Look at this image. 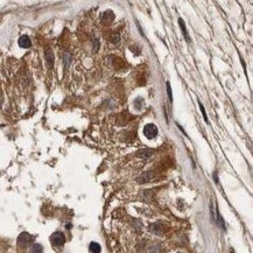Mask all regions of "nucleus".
<instances>
[{
  "instance_id": "nucleus-1",
  "label": "nucleus",
  "mask_w": 253,
  "mask_h": 253,
  "mask_svg": "<svg viewBox=\"0 0 253 253\" xmlns=\"http://www.w3.org/2000/svg\"><path fill=\"white\" fill-rule=\"evenodd\" d=\"M50 241H52V244L56 247H58V246H62V245L65 243V236L62 233V232H55V233H53L52 237H50Z\"/></svg>"
},
{
  "instance_id": "nucleus-2",
  "label": "nucleus",
  "mask_w": 253,
  "mask_h": 253,
  "mask_svg": "<svg viewBox=\"0 0 253 253\" xmlns=\"http://www.w3.org/2000/svg\"><path fill=\"white\" fill-rule=\"evenodd\" d=\"M144 134L147 139H154L158 135V127L154 124H147L144 127Z\"/></svg>"
},
{
  "instance_id": "nucleus-3",
  "label": "nucleus",
  "mask_w": 253,
  "mask_h": 253,
  "mask_svg": "<svg viewBox=\"0 0 253 253\" xmlns=\"http://www.w3.org/2000/svg\"><path fill=\"white\" fill-rule=\"evenodd\" d=\"M32 241H33V237L30 236L29 233H27V232L21 233L19 236V238H18V244H19L20 247H27Z\"/></svg>"
},
{
  "instance_id": "nucleus-4",
  "label": "nucleus",
  "mask_w": 253,
  "mask_h": 253,
  "mask_svg": "<svg viewBox=\"0 0 253 253\" xmlns=\"http://www.w3.org/2000/svg\"><path fill=\"white\" fill-rule=\"evenodd\" d=\"M19 46L21 48H29L30 44H32V42H30V39L27 36V35H22L21 38L19 39Z\"/></svg>"
},
{
  "instance_id": "nucleus-5",
  "label": "nucleus",
  "mask_w": 253,
  "mask_h": 253,
  "mask_svg": "<svg viewBox=\"0 0 253 253\" xmlns=\"http://www.w3.org/2000/svg\"><path fill=\"white\" fill-rule=\"evenodd\" d=\"M46 61H47V64L49 68H53L54 65V54L50 49H46Z\"/></svg>"
},
{
  "instance_id": "nucleus-6",
  "label": "nucleus",
  "mask_w": 253,
  "mask_h": 253,
  "mask_svg": "<svg viewBox=\"0 0 253 253\" xmlns=\"http://www.w3.org/2000/svg\"><path fill=\"white\" fill-rule=\"evenodd\" d=\"M152 154H153V150L152 149H140L137 153V156H139V158H146L147 159V158H150Z\"/></svg>"
},
{
  "instance_id": "nucleus-7",
  "label": "nucleus",
  "mask_w": 253,
  "mask_h": 253,
  "mask_svg": "<svg viewBox=\"0 0 253 253\" xmlns=\"http://www.w3.org/2000/svg\"><path fill=\"white\" fill-rule=\"evenodd\" d=\"M150 231L153 232V233L160 235V233H161V231H162V227H161V225H160L159 223H155V224H153V225L150 226Z\"/></svg>"
},
{
  "instance_id": "nucleus-8",
  "label": "nucleus",
  "mask_w": 253,
  "mask_h": 253,
  "mask_svg": "<svg viewBox=\"0 0 253 253\" xmlns=\"http://www.w3.org/2000/svg\"><path fill=\"white\" fill-rule=\"evenodd\" d=\"M43 252V247L42 245L40 244H34L30 247V253H42Z\"/></svg>"
},
{
  "instance_id": "nucleus-9",
  "label": "nucleus",
  "mask_w": 253,
  "mask_h": 253,
  "mask_svg": "<svg viewBox=\"0 0 253 253\" xmlns=\"http://www.w3.org/2000/svg\"><path fill=\"white\" fill-rule=\"evenodd\" d=\"M179 23H180V27H181V29H182V32H183V35H185V40H187L188 42H190V39H189V36H188V32H187V29H185V22H183V20H182V19H180V20H179Z\"/></svg>"
},
{
  "instance_id": "nucleus-10",
  "label": "nucleus",
  "mask_w": 253,
  "mask_h": 253,
  "mask_svg": "<svg viewBox=\"0 0 253 253\" xmlns=\"http://www.w3.org/2000/svg\"><path fill=\"white\" fill-rule=\"evenodd\" d=\"M90 251L92 253H99L100 252V245L97 243H91L90 244Z\"/></svg>"
},
{
  "instance_id": "nucleus-11",
  "label": "nucleus",
  "mask_w": 253,
  "mask_h": 253,
  "mask_svg": "<svg viewBox=\"0 0 253 253\" xmlns=\"http://www.w3.org/2000/svg\"><path fill=\"white\" fill-rule=\"evenodd\" d=\"M142 104H144V100H142L141 98H138V99H135V102H134V105H135V107H137L138 110H141Z\"/></svg>"
},
{
  "instance_id": "nucleus-12",
  "label": "nucleus",
  "mask_w": 253,
  "mask_h": 253,
  "mask_svg": "<svg viewBox=\"0 0 253 253\" xmlns=\"http://www.w3.org/2000/svg\"><path fill=\"white\" fill-rule=\"evenodd\" d=\"M200 109H201V112H202V114H203V118H204V120H205V123H209V120H208V117H206V113H205V110H204L203 104L200 103Z\"/></svg>"
},
{
  "instance_id": "nucleus-13",
  "label": "nucleus",
  "mask_w": 253,
  "mask_h": 253,
  "mask_svg": "<svg viewBox=\"0 0 253 253\" xmlns=\"http://www.w3.org/2000/svg\"><path fill=\"white\" fill-rule=\"evenodd\" d=\"M167 92H168V97H169V100L173 102V96H172V88H170V84L167 83Z\"/></svg>"
},
{
  "instance_id": "nucleus-14",
  "label": "nucleus",
  "mask_w": 253,
  "mask_h": 253,
  "mask_svg": "<svg viewBox=\"0 0 253 253\" xmlns=\"http://www.w3.org/2000/svg\"><path fill=\"white\" fill-rule=\"evenodd\" d=\"M111 41H112V42H113V43H117V42H118V41H119V35L114 33V34H113V36H112V38H111Z\"/></svg>"
}]
</instances>
